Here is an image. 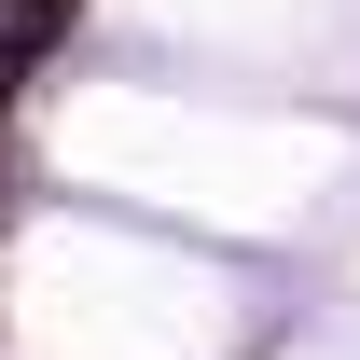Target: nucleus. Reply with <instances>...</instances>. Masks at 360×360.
<instances>
[{"instance_id": "f03ea898", "label": "nucleus", "mask_w": 360, "mask_h": 360, "mask_svg": "<svg viewBox=\"0 0 360 360\" xmlns=\"http://www.w3.org/2000/svg\"><path fill=\"white\" fill-rule=\"evenodd\" d=\"M0 111H14V70H0Z\"/></svg>"}, {"instance_id": "f257e3e1", "label": "nucleus", "mask_w": 360, "mask_h": 360, "mask_svg": "<svg viewBox=\"0 0 360 360\" xmlns=\"http://www.w3.org/2000/svg\"><path fill=\"white\" fill-rule=\"evenodd\" d=\"M70 14H84V0H0V70L56 56V42H70Z\"/></svg>"}]
</instances>
